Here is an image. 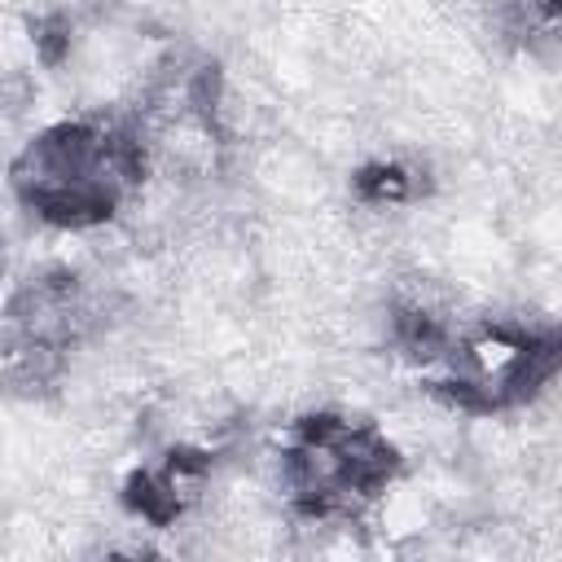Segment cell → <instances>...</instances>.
I'll return each mask as SVG.
<instances>
[{
	"label": "cell",
	"instance_id": "obj_1",
	"mask_svg": "<svg viewBox=\"0 0 562 562\" xmlns=\"http://www.w3.org/2000/svg\"><path fill=\"white\" fill-rule=\"evenodd\" d=\"M154 149L127 114H66L35 127L4 167L22 215L57 233L114 224L149 184Z\"/></svg>",
	"mask_w": 562,
	"mask_h": 562
},
{
	"label": "cell",
	"instance_id": "obj_2",
	"mask_svg": "<svg viewBox=\"0 0 562 562\" xmlns=\"http://www.w3.org/2000/svg\"><path fill=\"white\" fill-rule=\"evenodd\" d=\"M408 474L386 426L356 408H307L277 439V487L303 527H356Z\"/></svg>",
	"mask_w": 562,
	"mask_h": 562
},
{
	"label": "cell",
	"instance_id": "obj_3",
	"mask_svg": "<svg viewBox=\"0 0 562 562\" xmlns=\"http://www.w3.org/2000/svg\"><path fill=\"white\" fill-rule=\"evenodd\" d=\"M562 373V329L553 321L479 316L452 325L443 351L422 369V386L461 417H505L536 404Z\"/></svg>",
	"mask_w": 562,
	"mask_h": 562
},
{
	"label": "cell",
	"instance_id": "obj_4",
	"mask_svg": "<svg viewBox=\"0 0 562 562\" xmlns=\"http://www.w3.org/2000/svg\"><path fill=\"white\" fill-rule=\"evenodd\" d=\"M97 321L101 299L83 272L66 263L31 272L0 307V382L22 395L53 391Z\"/></svg>",
	"mask_w": 562,
	"mask_h": 562
},
{
	"label": "cell",
	"instance_id": "obj_5",
	"mask_svg": "<svg viewBox=\"0 0 562 562\" xmlns=\"http://www.w3.org/2000/svg\"><path fill=\"white\" fill-rule=\"evenodd\" d=\"M220 470V448L215 443H198V439H176L162 443L158 452L140 457L123 483H119V505L127 518L154 527V531H171L176 522H184L211 492Z\"/></svg>",
	"mask_w": 562,
	"mask_h": 562
},
{
	"label": "cell",
	"instance_id": "obj_6",
	"mask_svg": "<svg viewBox=\"0 0 562 562\" xmlns=\"http://www.w3.org/2000/svg\"><path fill=\"white\" fill-rule=\"evenodd\" d=\"M347 189L369 211H404V206H417L422 198H430L435 176L413 158L378 154V158H364L351 167Z\"/></svg>",
	"mask_w": 562,
	"mask_h": 562
},
{
	"label": "cell",
	"instance_id": "obj_7",
	"mask_svg": "<svg viewBox=\"0 0 562 562\" xmlns=\"http://www.w3.org/2000/svg\"><path fill=\"white\" fill-rule=\"evenodd\" d=\"M448 334H452V321H448L439 307H430L426 299L395 294V299L386 303V342H391L408 364L426 369V364L443 351Z\"/></svg>",
	"mask_w": 562,
	"mask_h": 562
},
{
	"label": "cell",
	"instance_id": "obj_8",
	"mask_svg": "<svg viewBox=\"0 0 562 562\" xmlns=\"http://www.w3.org/2000/svg\"><path fill=\"white\" fill-rule=\"evenodd\" d=\"M501 26L514 44H522L536 57L558 53V0H509Z\"/></svg>",
	"mask_w": 562,
	"mask_h": 562
},
{
	"label": "cell",
	"instance_id": "obj_9",
	"mask_svg": "<svg viewBox=\"0 0 562 562\" xmlns=\"http://www.w3.org/2000/svg\"><path fill=\"white\" fill-rule=\"evenodd\" d=\"M31 44L40 53L44 66H61V57L70 53V18L66 13H44L31 22Z\"/></svg>",
	"mask_w": 562,
	"mask_h": 562
}]
</instances>
